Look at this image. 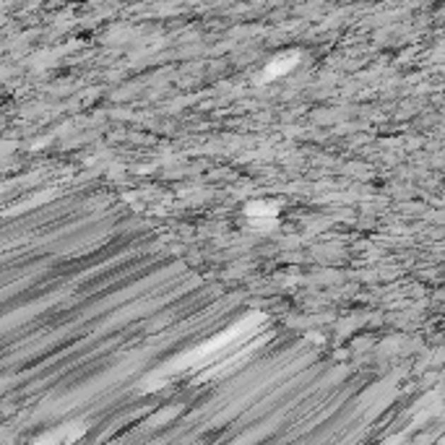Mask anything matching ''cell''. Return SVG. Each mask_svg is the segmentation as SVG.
<instances>
[{"mask_svg":"<svg viewBox=\"0 0 445 445\" xmlns=\"http://www.w3.org/2000/svg\"><path fill=\"white\" fill-rule=\"evenodd\" d=\"M300 63V52H287V55L276 57L266 65V73L260 76V81H271V79H279V76H287V73Z\"/></svg>","mask_w":445,"mask_h":445,"instance_id":"obj_1","label":"cell"},{"mask_svg":"<svg viewBox=\"0 0 445 445\" xmlns=\"http://www.w3.org/2000/svg\"><path fill=\"white\" fill-rule=\"evenodd\" d=\"M276 214H279V206L276 203H266V201H260V203H250L248 206V216L250 219H274Z\"/></svg>","mask_w":445,"mask_h":445,"instance_id":"obj_2","label":"cell"}]
</instances>
